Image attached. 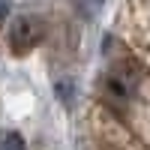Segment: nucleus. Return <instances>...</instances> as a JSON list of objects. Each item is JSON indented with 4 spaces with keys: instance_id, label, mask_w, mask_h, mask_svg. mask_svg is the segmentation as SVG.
<instances>
[{
    "instance_id": "nucleus-1",
    "label": "nucleus",
    "mask_w": 150,
    "mask_h": 150,
    "mask_svg": "<svg viewBox=\"0 0 150 150\" xmlns=\"http://www.w3.org/2000/svg\"><path fill=\"white\" fill-rule=\"evenodd\" d=\"M45 39V24L39 18H30V15H21L9 24V45L15 48L18 54L30 51V48H36Z\"/></svg>"
},
{
    "instance_id": "nucleus-2",
    "label": "nucleus",
    "mask_w": 150,
    "mask_h": 150,
    "mask_svg": "<svg viewBox=\"0 0 150 150\" xmlns=\"http://www.w3.org/2000/svg\"><path fill=\"white\" fill-rule=\"evenodd\" d=\"M102 87H105L108 99H114V102H129L132 93L138 90V75H135L132 69H126V66H111L105 72Z\"/></svg>"
},
{
    "instance_id": "nucleus-3",
    "label": "nucleus",
    "mask_w": 150,
    "mask_h": 150,
    "mask_svg": "<svg viewBox=\"0 0 150 150\" xmlns=\"http://www.w3.org/2000/svg\"><path fill=\"white\" fill-rule=\"evenodd\" d=\"M0 150H27L18 132H0Z\"/></svg>"
},
{
    "instance_id": "nucleus-4",
    "label": "nucleus",
    "mask_w": 150,
    "mask_h": 150,
    "mask_svg": "<svg viewBox=\"0 0 150 150\" xmlns=\"http://www.w3.org/2000/svg\"><path fill=\"white\" fill-rule=\"evenodd\" d=\"M6 21V3H0V24Z\"/></svg>"
}]
</instances>
